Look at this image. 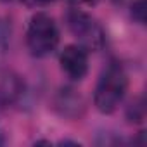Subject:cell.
Instances as JSON below:
<instances>
[{"instance_id": "obj_2", "label": "cell", "mask_w": 147, "mask_h": 147, "mask_svg": "<svg viewBox=\"0 0 147 147\" xmlns=\"http://www.w3.org/2000/svg\"><path fill=\"white\" fill-rule=\"evenodd\" d=\"M26 45L31 55L45 57L52 54L59 45V30L54 19L45 12H36L26 31Z\"/></svg>"}, {"instance_id": "obj_7", "label": "cell", "mask_w": 147, "mask_h": 147, "mask_svg": "<svg viewBox=\"0 0 147 147\" xmlns=\"http://www.w3.org/2000/svg\"><path fill=\"white\" fill-rule=\"evenodd\" d=\"M130 14L135 23L145 24V0H131L130 4Z\"/></svg>"}, {"instance_id": "obj_13", "label": "cell", "mask_w": 147, "mask_h": 147, "mask_svg": "<svg viewBox=\"0 0 147 147\" xmlns=\"http://www.w3.org/2000/svg\"><path fill=\"white\" fill-rule=\"evenodd\" d=\"M113 2H119V0H113Z\"/></svg>"}, {"instance_id": "obj_8", "label": "cell", "mask_w": 147, "mask_h": 147, "mask_svg": "<svg viewBox=\"0 0 147 147\" xmlns=\"http://www.w3.org/2000/svg\"><path fill=\"white\" fill-rule=\"evenodd\" d=\"M9 35H11V26H7L5 21H0V52H5L9 43Z\"/></svg>"}, {"instance_id": "obj_4", "label": "cell", "mask_w": 147, "mask_h": 147, "mask_svg": "<svg viewBox=\"0 0 147 147\" xmlns=\"http://www.w3.org/2000/svg\"><path fill=\"white\" fill-rule=\"evenodd\" d=\"M61 67L67 75V78L80 82L88 73V54L82 45H67L61 52L59 57Z\"/></svg>"}, {"instance_id": "obj_9", "label": "cell", "mask_w": 147, "mask_h": 147, "mask_svg": "<svg viewBox=\"0 0 147 147\" xmlns=\"http://www.w3.org/2000/svg\"><path fill=\"white\" fill-rule=\"evenodd\" d=\"M23 2H26L30 5H50V4L55 2V0H23Z\"/></svg>"}, {"instance_id": "obj_10", "label": "cell", "mask_w": 147, "mask_h": 147, "mask_svg": "<svg viewBox=\"0 0 147 147\" xmlns=\"http://www.w3.org/2000/svg\"><path fill=\"white\" fill-rule=\"evenodd\" d=\"M73 2H78V4H87V5H92V4H95L97 0H73Z\"/></svg>"}, {"instance_id": "obj_6", "label": "cell", "mask_w": 147, "mask_h": 147, "mask_svg": "<svg viewBox=\"0 0 147 147\" xmlns=\"http://www.w3.org/2000/svg\"><path fill=\"white\" fill-rule=\"evenodd\" d=\"M144 116H145V106H144L142 97H138V99H135V100L128 106L126 118H128V121H131V123H140V121L144 119Z\"/></svg>"}, {"instance_id": "obj_1", "label": "cell", "mask_w": 147, "mask_h": 147, "mask_svg": "<svg viewBox=\"0 0 147 147\" xmlns=\"http://www.w3.org/2000/svg\"><path fill=\"white\" fill-rule=\"evenodd\" d=\"M128 90V76L119 62H109L100 73L94 90V104L102 114L114 113Z\"/></svg>"}, {"instance_id": "obj_11", "label": "cell", "mask_w": 147, "mask_h": 147, "mask_svg": "<svg viewBox=\"0 0 147 147\" xmlns=\"http://www.w3.org/2000/svg\"><path fill=\"white\" fill-rule=\"evenodd\" d=\"M5 140H7V138H5V133L0 130V145H4V144H5Z\"/></svg>"}, {"instance_id": "obj_3", "label": "cell", "mask_w": 147, "mask_h": 147, "mask_svg": "<svg viewBox=\"0 0 147 147\" xmlns=\"http://www.w3.org/2000/svg\"><path fill=\"white\" fill-rule=\"evenodd\" d=\"M66 24L71 35L78 40L85 50H100L106 42V35L102 26L85 11L82 9H69L66 12Z\"/></svg>"}, {"instance_id": "obj_12", "label": "cell", "mask_w": 147, "mask_h": 147, "mask_svg": "<svg viewBox=\"0 0 147 147\" xmlns=\"http://www.w3.org/2000/svg\"><path fill=\"white\" fill-rule=\"evenodd\" d=\"M4 2H14V0H4Z\"/></svg>"}, {"instance_id": "obj_5", "label": "cell", "mask_w": 147, "mask_h": 147, "mask_svg": "<svg viewBox=\"0 0 147 147\" xmlns=\"http://www.w3.org/2000/svg\"><path fill=\"white\" fill-rule=\"evenodd\" d=\"M57 106L62 109V114L64 116H76L78 114V109L83 106V102H82V97L80 95L73 94V90H62L61 95H59Z\"/></svg>"}]
</instances>
